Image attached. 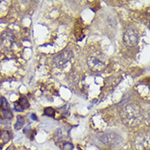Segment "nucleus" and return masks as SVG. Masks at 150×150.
Segmentation results:
<instances>
[{
	"mask_svg": "<svg viewBox=\"0 0 150 150\" xmlns=\"http://www.w3.org/2000/svg\"><path fill=\"white\" fill-rule=\"evenodd\" d=\"M121 118L126 126L136 127L141 124L143 121L141 108L136 104L127 105L121 111Z\"/></svg>",
	"mask_w": 150,
	"mask_h": 150,
	"instance_id": "nucleus-1",
	"label": "nucleus"
},
{
	"mask_svg": "<svg viewBox=\"0 0 150 150\" xmlns=\"http://www.w3.org/2000/svg\"><path fill=\"white\" fill-rule=\"evenodd\" d=\"M107 57L103 53L95 51L91 53L87 57V65L94 72H100L107 67Z\"/></svg>",
	"mask_w": 150,
	"mask_h": 150,
	"instance_id": "nucleus-2",
	"label": "nucleus"
},
{
	"mask_svg": "<svg viewBox=\"0 0 150 150\" xmlns=\"http://www.w3.org/2000/svg\"><path fill=\"white\" fill-rule=\"evenodd\" d=\"M97 138L103 144L109 146H118L123 142L122 137L114 132L99 133L97 135Z\"/></svg>",
	"mask_w": 150,
	"mask_h": 150,
	"instance_id": "nucleus-3",
	"label": "nucleus"
},
{
	"mask_svg": "<svg viewBox=\"0 0 150 150\" xmlns=\"http://www.w3.org/2000/svg\"><path fill=\"white\" fill-rule=\"evenodd\" d=\"M73 57V52L70 49H64L58 53L53 58V63L57 67H62Z\"/></svg>",
	"mask_w": 150,
	"mask_h": 150,
	"instance_id": "nucleus-4",
	"label": "nucleus"
},
{
	"mask_svg": "<svg viewBox=\"0 0 150 150\" xmlns=\"http://www.w3.org/2000/svg\"><path fill=\"white\" fill-rule=\"evenodd\" d=\"M123 43L127 47H135L139 43V35L135 30L130 29L123 35Z\"/></svg>",
	"mask_w": 150,
	"mask_h": 150,
	"instance_id": "nucleus-5",
	"label": "nucleus"
},
{
	"mask_svg": "<svg viewBox=\"0 0 150 150\" xmlns=\"http://www.w3.org/2000/svg\"><path fill=\"white\" fill-rule=\"evenodd\" d=\"M149 144V135L147 133L139 135L135 140V145L138 150L148 149Z\"/></svg>",
	"mask_w": 150,
	"mask_h": 150,
	"instance_id": "nucleus-6",
	"label": "nucleus"
},
{
	"mask_svg": "<svg viewBox=\"0 0 150 150\" xmlns=\"http://www.w3.org/2000/svg\"><path fill=\"white\" fill-rule=\"evenodd\" d=\"M30 107V103L26 97H21L20 99L15 103V110L17 111H23Z\"/></svg>",
	"mask_w": 150,
	"mask_h": 150,
	"instance_id": "nucleus-7",
	"label": "nucleus"
},
{
	"mask_svg": "<svg viewBox=\"0 0 150 150\" xmlns=\"http://www.w3.org/2000/svg\"><path fill=\"white\" fill-rule=\"evenodd\" d=\"M25 123V121H24V118L22 117V116H17V122L14 125V128L16 130H19L23 127V125Z\"/></svg>",
	"mask_w": 150,
	"mask_h": 150,
	"instance_id": "nucleus-8",
	"label": "nucleus"
},
{
	"mask_svg": "<svg viewBox=\"0 0 150 150\" xmlns=\"http://www.w3.org/2000/svg\"><path fill=\"white\" fill-rule=\"evenodd\" d=\"M2 116L5 119L10 120L13 117V114L10 109H2Z\"/></svg>",
	"mask_w": 150,
	"mask_h": 150,
	"instance_id": "nucleus-9",
	"label": "nucleus"
},
{
	"mask_svg": "<svg viewBox=\"0 0 150 150\" xmlns=\"http://www.w3.org/2000/svg\"><path fill=\"white\" fill-rule=\"evenodd\" d=\"M44 115H46L48 116H51V117H54L55 116V110L51 107H48L44 108L43 110Z\"/></svg>",
	"mask_w": 150,
	"mask_h": 150,
	"instance_id": "nucleus-10",
	"label": "nucleus"
},
{
	"mask_svg": "<svg viewBox=\"0 0 150 150\" xmlns=\"http://www.w3.org/2000/svg\"><path fill=\"white\" fill-rule=\"evenodd\" d=\"M0 104H1L0 107H2L3 109H9L8 103V101H7L6 98L3 97V96H1V97H0Z\"/></svg>",
	"mask_w": 150,
	"mask_h": 150,
	"instance_id": "nucleus-11",
	"label": "nucleus"
},
{
	"mask_svg": "<svg viewBox=\"0 0 150 150\" xmlns=\"http://www.w3.org/2000/svg\"><path fill=\"white\" fill-rule=\"evenodd\" d=\"M0 139L4 140V143H7L10 140V133L8 131H3L0 134Z\"/></svg>",
	"mask_w": 150,
	"mask_h": 150,
	"instance_id": "nucleus-12",
	"label": "nucleus"
},
{
	"mask_svg": "<svg viewBox=\"0 0 150 150\" xmlns=\"http://www.w3.org/2000/svg\"><path fill=\"white\" fill-rule=\"evenodd\" d=\"M62 137V132L60 129H58L54 133V139H55V141H59Z\"/></svg>",
	"mask_w": 150,
	"mask_h": 150,
	"instance_id": "nucleus-13",
	"label": "nucleus"
},
{
	"mask_svg": "<svg viewBox=\"0 0 150 150\" xmlns=\"http://www.w3.org/2000/svg\"><path fill=\"white\" fill-rule=\"evenodd\" d=\"M73 145L71 143H66L63 145V150H72Z\"/></svg>",
	"mask_w": 150,
	"mask_h": 150,
	"instance_id": "nucleus-14",
	"label": "nucleus"
},
{
	"mask_svg": "<svg viewBox=\"0 0 150 150\" xmlns=\"http://www.w3.org/2000/svg\"><path fill=\"white\" fill-rule=\"evenodd\" d=\"M30 124L27 125V126L23 129V132H24V133H25V134L30 133Z\"/></svg>",
	"mask_w": 150,
	"mask_h": 150,
	"instance_id": "nucleus-15",
	"label": "nucleus"
},
{
	"mask_svg": "<svg viewBox=\"0 0 150 150\" xmlns=\"http://www.w3.org/2000/svg\"><path fill=\"white\" fill-rule=\"evenodd\" d=\"M31 117H32L34 121H37V117L34 116V114H32V115H31Z\"/></svg>",
	"mask_w": 150,
	"mask_h": 150,
	"instance_id": "nucleus-16",
	"label": "nucleus"
},
{
	"mask_svg": "<svg viewBox=\"0 0 150 150\" xmlns=\"http://www.w3.org/2000/svg\"><path fill=\"white\" fill-rule=\"evenodd\" d=\"M0 150H1V149H0Z\"/></svg>",
	"mask_w": 150,
	"mask_h": 150,
	"instance_id": "nucleus-17",
	"label": "nucleus"
}]
</instances>
